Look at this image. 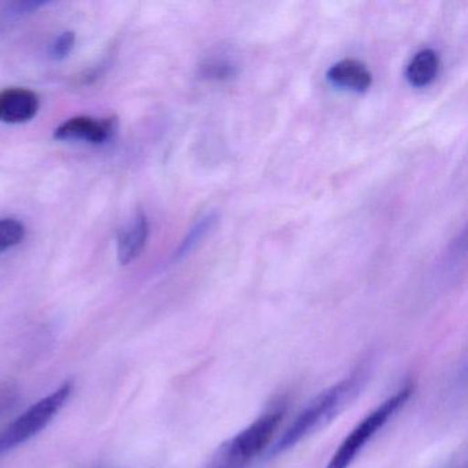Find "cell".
Segmentation results:
<instances>
[{
    "label": "cell",
    "instance_id": "2",
    "mask_svg": "<svg viewBox=\"0 0 468 468\" xmlns=\"http://www.w3.org/2000/svg\"><path fill=\"white\" fill-rule=\"evenodd\" d=\"M72 393V380H65L53 393L35 402L23 415L5 427L0 431V454L24 445L42 432L69 401Z\"/></svg>",
    "mask_w": 468,
    "mask_h": 468
},
{
    "label": "cell",
    "instance_id": "14",
    "mask_svg": "<svg viewBox=\"0 0 468 468\" xmlns=\"http://www.w3.org/2000/svg\"><path fill=\"white\" fill-rule=\"evenodd\" d=\"M45 2H26V4L13 5V13L15 15H28V13L37 12L39 7L45 6Z\"/></svg>",
    "mask_w": 468,
    "mask_h": 468
},
{
    "label": "cell",
    "instance_id": "15",
    "mask_svg": "<svg viewBox=\"0 0 468 468\" xmlns=\"http://www.w3.org/2000/svg\"><path fill=\"white\" fill-rule=\"evenodd\" d=\"M207 75H209L210 78H227V76L232 73V67L227 64H218V62L210 65V67H207Z\"/></svg>",
    "mask_w": 468,
    "mask_h": 468
},
{
    "label": "cell",
    "instance_id": "9",
    "mask_svg": "<svg viewBox=\"0 0 468 468\" xmlns=\"http://www.w3.org/2000/svg\"><path fill=\"white\" fill-rule=\"evenodd\" d=\"M438 70H440V57H438L437 51L424 48L410 59L407 70H405V78L410 86L421 89L434 81Z\"/></svg>",
    "mask_w": 468,
    "mask_h": 468
},
{
    "label": "cell",
    "instance_id": "3",
    "mask_svg": "<svg viewBox=\"0 0 468 468\" xmlns=\"http://www.w3.org/2000/svg\"><path fill=\"white\" fill-rule=\"evenodd\" d=\"M412 383H408L368 413L342 441L325 468H349L356 457L366 448L368 441H371L375 434L407 404L408 399L412 396Z\"/></svg>",
    "mask_w": 468,
    "mask_h": 468
},
{
    "label": "cell",
    "instance_id": "1",
    "mask_svg": "<svg viewBox=\"0 0 468 468\" xmlns=\"http://www.w3.org/2000/svg\"><path fill=\"white\" fill-rule=\"evenodd\" d=\"M367 367H360L341 382L328 388L317 396L286 430L281 440L273 446V453H282L297 445L317 430L330 423L349 404L367 380Z\"/></svg>",
    "mask_w": 468,
    "mask_h": 468
},
{
    "label": "cell",
    "instance_id": "10",
    "mask_svg": "<svg viewBox=\"0 0 468 468\" xmlns=\"http://www.w3.org/2000/svg\"><path fill=\"white\" fill-rule=\"evenodd\" d=\"M216 221H218V216L215 213L204 216L186 235L185 239L182 240L179 249H177L176 254H175V259H185L187 254H190L204 240V238L212 231Z\"/></svg>",
    "mask_w": 468,
    "mask_h": 468
},
{
    "label": "cell",
    "instance_id": "8",
    "mask_svg": "<svg viewBox=\"0 0 468 468\" xmlns=\"http://www.w3.org/2000/svg\"><path fill=\"white\" fill-rule=\"evenodd\" d=\"M149 237V223L146 216L139 215L128 229L120 234L117 254L122 265L130 264L146 246Z\"/></svg>",
    "mask_w": 468,
    "mask_h": 468
},
{
    "label": "cell",
    "instance_id": "4",
    "mask_svg": "<svg viewBox=\"0 0 468 468\" xmlns=\"http://www.w3.org/2000/svg\"><path fill=\"white\" fill-rule=\"evenodd\" d=\"M283 408L268 410L250 426L221 446L212 468H242L256 459L272 440L283 420Z\"/></svg>",
    "mask_w": 468,
    "mask_h": 468
},
{
    "label": "cell",
    "instance_id": "12",
    "mask_svg": "<svg viewBox=\"0 0 468 468\" xmlns=\"http://www.w3.org/2000/svg\"><path fill=\"white\" fill-rule=\"evenodd\" d=\"M76 37L73 32H64L57 37L56 42L51 46L50 56L56 61H64L69 57L75 48Z\"/></svg>",
    "mask_w": 468,
    "mask_h": 468
},
{
    "label": "cell",
    "instance_id": "5",
    "mask_svg": "<svg viewBox=\"0 0 468 468\" xmlns=\"http://www.w3.org/2000/svg\"><path fill=\"white\" fill-rule=\"evenodd\" d=\"M117 130V120L92 119V117H73L59 125L54 133V138L58 141L87 142V144H101L108 142Z\"/></svg>",
    "mask_w": 468,
    "mask_h": 468
},
{
    "label": "cell",
    "instance_id": "7",
    "mask_svg": "<svg viewBox=\"0 0 468 468\" xmlns=\"http://www.w3.org/2000/svg\"><path fill=\"white\" fill-rule=\"evenodd\" d=\"M327 80L338 89L353 92H366L372 86V75L367 65L353 58L334 64L328 69Z\"/></svg>",
    "mask_w": 468,
    "mask_h": 468
},
{
    "label": "cell",
    "instance_id": "11",
    "mask_svg": "<svg viewBox=\"0 0 468 468\" xmlns=\"http://www.w3.org/2000/svg\"><path fill=\"white\" fill-rule=\"evenodd\" d=\"M26 238V226L16 218L0 220V251L15 248Z\"/></svg>",
    "mask_w": 468,
    "mask_h": 468
},
{
    "label": "cell",
    "instance_id": "13",
    "mask_svg": "<svg viewBox=\"0 0 468 468\" xmlns=\"http://www.w3.org/2000/svg\"><path fill=\"white\" fill-rule=\"evenodd\" d=\"M18 388L13 382H0V416L12 410L17 402Z\"/></svg>",
    "mask_w": 468,
    "mask_h": 468
},
{
    "label": "cell",
    "instance_id": "6",
    "mask_svg": "<svg viewBox=\"0 0 468 468\" xmlns=\"http://www.w3.org/2000/svg\"><path fill=\"white\" fill-rule=\"evenodd\" d=\"M37 94L28 89L12 87L0 91V122L6 124H23L31 122L39 112Z\"/></svg>",
    "mask_w": 468,
    "mask_h": 468
}]
</instances>
